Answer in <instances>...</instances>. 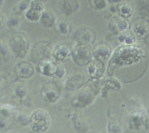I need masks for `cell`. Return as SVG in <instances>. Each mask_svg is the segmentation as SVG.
I'll list each match as a JSON object with an SVG mask.
<instances>
[{
    "label": "cell",
    "mask_w": 149,
    "mask_h": 133,
    "mask_svg": "<svg viewBox=\"0 0 149 133\" xmlns=\"http://www.w3.org/2000/svg\"><path fill=\"white\" fill-rule=\"evenodd\" d=\"M86 71L87 75L93 78H99L102 77L105 72V64L102 60L96 58L92 60L87 65Z\"/></svg>",
    "instance_id": "cell-6"
},
{
    "label": "cell",
    "mask_w": 149,
    "mask_h": 133,
    "mask_svg": "<svg viewBox=\"0 0 149 133\" xmlns=\"http://www.w3.org/2000/svg\"><path fill=\"white\" fill-rule=\"evenodd\" d=\"M77 40L81 42V43H93L95 39V34L90 29H84L78 31L76 34Z\"/></svg>",
    "instance_id": "cell-12"
},
{
    "label": "cell",
    "mask_w": 149,
    "mask_h": 133,
    "mask_svg": "<svg viewBox=\"0 0 149 133\" xmlns=\"http://www.w3.org/2000/svg\"><path fill=\"white\" fill-rule=\"evenodd\" d=\"M52 83H49V84L45 85L44 87L45 89H43L42 91H45V93L42 94L43 96H45V99H47V100H49V102H52V101L55 100V99L58 98V91L56 89H58L55 85L52 84Z\"/></svg>",
    "instance_id": "cell-15"
},
{
    "label": "cell",
    "mask_w": 149,
    "mask_h": 133,
    "mask_svg": "<svg viewBox=\"0 0 149 133\" xmlns=\"http://www.w3.org/2000/svg\"><path fill=\"white\" fill-rule=\"evenodd\" d=\"M132 33L137 37H143L149 32V21L145 18H136L131 24Z\"/></svg>",
    "instance_id": "cell-5"
},
{
    "label": "cell",
    "mask_w": 149,
    "mask_h": 133,
    "mask_svg": "<svg viewBox=\"0 0 149 133\" xmlns=\"http://www.w3.org/2000/svg\"><path fill=\"white\" fill-rule=\"evenodd\" d=\"M93 54L96 58H98L100 60H106L110 57L111 53V47L108 44L105 42H100L95 45L93 50Z\"/></svg>",
    "instance_id": "cell-10"
},
{
    "label": "cell",
    "mask_w": 149,
    "mask_h": 133,
    "mask_svg": "<svg viewBox=\"0 0 149 133\" xmlns=\"http://www.w3.org/2000/svg\"><path fill=\"white\" fill-rule=\"evenodd\" d=\"M55 74H56L57 76H58L60 78H62L64 76V75H65V68L62 67H58Z\"/></svg>",
    "instance_id": "cell-24"
},
{
    "label": "cell",
    "mask_w": 149,
    "mask_h": 133,
    "mask_svg": "<svg viewBox=\"0 0 149 133\" xmlns=\"http://www.w3.org/2000/svg\"><path fill=\"white\" fill-rule=\"evenodd\" d=\"M58 29L61 33H66L68 29V24L64 21H60L58 23Z\"/></svg>",
    "instance_id": "cell-23"
},
{
    "label": "cell",
    "mask_w": 149,
    "mask_h": 133,
    "mask_svg": "<svg viewBox=\"0 0 149 133\" xmlns=\"http://www.w3.org/2000/svg\"><path fill=\"white\" fill-rule=\"evenodd\" d=\"M71 53H72V51L69 45L65 43H61L55 47L53 56L57 61H63L69 58Z\"/></svg>",
    "instance_id": "cell-9"
},
{
    "label": "cell",
    "mask_w": 149,
    "mask_h": 133,
    "mask_svg": "<svg viewBox=\"0 0 149 133\" xmlns=\"http://www.w3.org/2000/svg\"><path fill=\"white\" fill-rule=\"evenodd\" d=\"M49 124L50 118L48 113L45 110H36L31 115L30 127L35 132H45L49 128Z\"/></svg>",
    "instance_id": "cell-2"
},
{
    "label": "cell",
    "mask_w": 149,
    "mask_h": 133,
    "mask_svg": "<svg viewBox=\"0 0 149 133\" xmlns=\"http://www.w3.org/2000/svg\"><path fill=\"white\" fill-rule=\"evenodd\" d=\"M91 5L95 9H102L106 6L105 0H91Z\"/></svg>",
    "instance_id": "cell-22"
},
{
    "label": "cell",
    "mask_w": 149,
    "mask_h": 133,
    "mask_svg": "<svg viewBox=\"0 0 149 133\" xmlns=\"http://www.w3.org/2000/svg\"><path fill=\"white\" fill-rule=\"evenodd\" d=\"M57 68L58 67L49 60H44L39 64V71L45 75H52L55 74Z\"/></svg>",
    "instance_id": "cell-14"
},
{
    "label": "cell",
    "mask_w": 149,
    "mask_h": 133,
    "mask_svg": "<svg viewBox=\"0 0 149 133\" xmlns=\"http://www.w3.org/2000/svg\"><path fill=\"white\" fill-rule=\"evenodd\" d=\"M15 72L19 77L28 78L33 74V69L30 63L20 62L16 67Z\"/></svg>",
    "instance_id": "cell-13"
},
{
    "label": "cell",
    "mask_w": 149,
    "mask_h": 133,
    "mask_svg": "<svg viewBox=\"0 0 149 133\" xmlns=\"http://www.w3.org/2000/svg\"><path fill=\"white\" fill-rule=\"evenodd\" d=\"M106 86L108 88H110V89H113V90H119V88L121 87L119 82H118L116 80H114V79L109 80L106 83Z\"/></svg>",
    "instance_id": "cell-21"
},
{
    "label": "cell",
    "mask_w": 149,
    "mask_h": 133,
    "mask_svg": "<svg viewBox=\"0 0 149 133\" xmlns=\"http://www.w3.org/2000/svg\"><path fill=\"white\" fill-rule=\"evenodd\" d=\"M119 40L123 43L132 44L135 41V38L132 32L125 30L121 33L120 36H119Z\"/></svg>",
    "instance_id": "cell-18"
},
{
    "label": "cell",
    "mask_w": 149,
    "mask_h": 133,
    "mask_svg": "<svg viewBox=\"0 0 149 133\" xmlns=\"http://www.w3.org/2000/svg\"><path fill=\"white\" fill-rule=\"evenodd\" d=\"M78 3L75 0H63L61 2L60 8L65 14H71L78 8Z\"/></svg>",
    "instance_id": "cell-16"
},
{
    "label": "cell",
    "mask_w": 149,
    "mask_h": 133,
    "mask_svg": "<svg viewBox=\"0 0 149 133\" xmlns=\"http://www.w3.org/2000/svg\"><path fill=\"white\" fill-rule=\"evenodd\" d=\"M143 56V52L138 47H123L115 53L113 62L116 64H132Z\"/></svg>",
    "instance_id": "cell-1"
},
{
    "label": "cell",
    "mask_w": 149,
    "mask_h": 133,
    "mask_svg": "<svg viewBox=\"0 0 149 133\" xmlns=\"http://www.w3.org/2000/svg\"><path fill=\"white\" fill-rule=\"evenodd\" d=\"M29 46V40L23 34L17 33L13 35L12 39V47L16 56L20 57L25 56Z\"/></svg>",
    "instance_id": "cell-4"
},
{
    "label": "cell",
    "mask_w": 149,
    "mask_h": 133,
    "mask_svg": "<svg viewBox=\"0 0 149 133\" xmlns=\"http://www.w3.org/2000/svg\"><path fill=\"white\" fill-rule=\"evenodd\" d=\"M139 10L141 14L149 13V0H141L139 2Z\"/></svg>",
    "instance_id": "cell-20"
},
{
    "label": "cell",
    "mask_w": 149,
    "mask_h": 133,
    "mask_svg": "<svg viewBox=\"0 0 149 133\" xmlns=\"http://www.w3.org/2000/svg\"><path fill=\"white\" fill-rule=\"evenodd\" d=\"M55 15L49 11H44L40 18V22L42 25L45 27H51L55 22Z\"/></svg>",
    "instance_id": "cell-17"
},
{
    "label": "cell",
    "mask_w": 149,
    "mask_h": 133,
    "mask_svg": "<svg viewBox=\"0 0 149 133\" xmlns=\"http://www.w3.org/2000/svg\"><path fill=\"white\" fill-rule=\"evenodd\" d=\"M119 13L122 17L128 18L132 15V9L129 4H122L119 8Z\"/></svg>",
    "instance_id": "cell-19"
},
{
    "label": "cell",
    "mask_w": 149,
    "mask_h": 133,
    "mask_svg": "<svg viewBox=\"0 0 149 133\" xmlns=\"http://www.w3.org/2000/svg\"><path fill=\"white\" fill-rule=\"evenodd\" d=\"M129 23L125 19L123 18L119 17V16H115L109 22V29L111 31L115 33L117 32H124L127 30Z\"/></svg>",
    "instance_id": "cell-11"
},
{
    "label": "cell",
    "mask_w": 149,
    "mask_h": 133,
    "mask_svg": "<svg viewBox=\"0 0 149 133\" xmlns=\"http://www.w3.org/2000/svg\"><path fill=\"white\" fill-rule=\"evenodd\" d=\"M50 48L48 44L47 43H38L36 46L33 47V58L36 61H42L47 59V57L49 55Z\"/></svg>",
    "instance_id": "cell-8"
},
{
    "label": "cell",
    "mask_w": 149,
    "mask_h": 133,
    "mask_svg": "<svg viewBox=\"0 0 149 133\" xmlns=\"http://www.w3.org/2000/svg\"><path fill=\"white\" fill-rule=\"evenodd\" d=\"M44 10V5L37 1H32L26 13V17L31 21L39 20Z\"/></svg>",
    "instance_id": "cell-7"
},
{
    "label": "cell",
    "mask_w": 149,
    "mask_h": 133,
    "mask_svg": "<svg viewBox=\"0 0 149 133\" xmlns=\"http://www.w3.org/2000/svg\"><path fill=\"white\" fill-rule=\"evenodd\" d=\"M93 53L91 48L87 44L80 43L73 50V59L78 65H87L93 60Z\"/></svg>",
    "instance_id": "cell-3"
}]
</instances>
